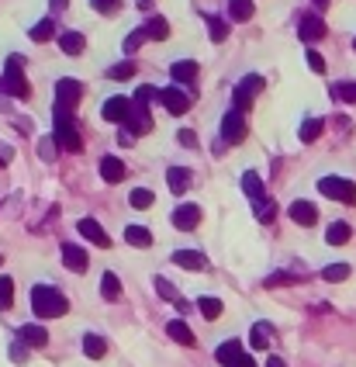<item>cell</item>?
<instances>
[{"instance_id":"obj_9","label":"cell","mask_w":356,"mask_h":367,"mask_svg":"<svg viewBox=\"0 0 356 367\" xmlns=\"http://www.w3.org/2000/svg\"><path fill=\"white\" fill-rule=\"evenodd\" d=\"M242 190H246V197L253 201V208H263V204H267V190H263V181H260L256 170H246V174H242Z\"/></svg>"},{"instance_id":"obj_29","label":"cell","mask_w":356,"mask_h":367,"mask_svg":"<svg viewBox=\"0 0 356 367\" xmlns=\"http://www.w3.org/2000/svg\"><path fill=\"white\" fill-rule=\"evenodd\" d=\"M322 128H325L322 118H304V121H301V142H315V139L322 135Z\"/></svg>"},{"instance_id":"obj_43","label":"cell","mask_w":356,"mask_h":367,"mask_svg":"<svg viewBox=\"0 0 356 367\" xmlns=\"http://www.w3.org/2000/svg\"><path fill=\"white\" fill-rule=\"evenodd\" d=\"M142 42H146V35H142V28H139V31H132V35H128V38H125V52H128V56H132V52H135V49H139V45H142Z\"/></svg>"},{"instance_id":"obj_30","label":"cell","mask_w":356,"mask_h":367,"mask_svg":"<svg viewBox=\"0 0 356 367\" xmlns=\"http://www.w3.org/2000/svg\"><path fill=\"white\" fill-rule=\"evenodd\" d=\"M28 35H31V42H49V38L56 35V21H52V17H45V21H38Z\"/></svg>"},{"instance_id":"obj_53","label":"cell","mask_w":356,"mask_h":367,"mask_svg":"<svg viewBox=\"0 0 356 367\" xmlns=\"http://www.w3.org/2000/svg\"><path fill=\"white\" fill-rule=\"evenodd\" d=\"M139 7H142V10H149V7H153V0H139Z\"/></svg>"},{"instance_id":"obj_35","label":"cell","mask_w":356,"mask_h":367,"mask_svg":"<svg viewBox=\"0 0 356 367\" xmlns=\"http://www.w3.org/2000/svg\"><path fill=\"white\" fill-rule=\"evenodd\" d=\"M107 77H111V80H132V77H135V63H132V59H125V63L111 66V70H107Z\"/></svg>"},{"instance_id":"obj_7","label":"cell","mask_w":356,"mask_h":367,"mask_svg":"<svg viewBox=\"0 0 356 367\" xmlns=\"http://www.w3.org/2000/svg\"><path fill=\"white\" fill-rule=\"evenodd\" d=\"M263 91V77H256V73H249L246 80H239V87H235V111H246L249 104H253V97Z\"/></svg>"},{"instance_id":"obj_17","label":"cell","mask_w":356,"mask_h":367,"mask_svg":"<svg viewBox=\"0 0 356 367\" xmlns=\"http://www.w3.org/2000/svg\"><path fill=\"white\" fill-rule=\"evenodd\" d=\"M17 340H21L24 347H45V343H49V333H45L42 326L28 322V326H21V329H17Z\"/></svg>"},{"instance_id":"obj_45","label":"cell","mask_w":356,"mask_h":367,"mask_svg":"<svg viewBox=\"0 0 356 367\" xmlns=\"http://www.w3.org/2000/svg\"><path fill=\"white\" fill-rule=\"evenodd\" d=\"M93 3V10H100V14H114L118 7H121V0H90Z\"/></svg>"},{"instance_id":"obj_5","label":"cell","mask_w":356,"mask_h":367,"mask_svg":"<svg viewBox=\"0 0 356 367\" xmlns=\"http://www.w3.org/2000/svg\"><path fill=\"white\" fill-rule=\"evenodd\" d=\"M52 139H56V142H59V149H66V153H80V149H84V142H80V132H77L73 118H56V132H52Z\"/></svg>"},{"instance_id":"obj_10","label":"cell","mask_w":356,"mask_h":367,"mask_svg":"<svg viewBox=\"0 0 356 367\" xmlns=\"http://www.w3.org/2000/svg\"><path fill=\"white\" fill-rule=\"evenodd\" d=\"M77 229H80V236H87L93 246H104V250L111 246V236L104 232V225H100L97 218H80V222H77Z\"/></svg>"},{"instance_id":"obj_39","label":"cell","mask_w":356,"mask_h":367,"mask_svg":"<svg viewBox=\"0 0 356 367\" xmlns=\"http://www.w3.org/2000/svg\"><path fill=\"white\" fill-rule=\"evenodd\" d=\"M10 301H14V280L0 277V308H10Z\"/></svg>"},{"instance_id":"obj_6","label":"cell","mask_w":356,"mask_h":367,"mask_svg":"<svg viewBox=\"0 0 356 367\" xmlns=\"http://www.w3.org/2000/svg\"><path fill=\"white\" fill-rule=\"evenodd\" d=\"M246 139V118H242V111H229L225 118H222V142H229V146H235V142H242Z\"/></svg>"},{"instance_id":"obj_3","label":"cell","mask_w":356,"mask_h":367,"mask_svg":"<svg viewBox=\"0 0 356 367\" xmlns=\"http://www.w3.org/2000/svg\"><path fill=\"white\" fill-rule=\"evenodd\" d=\"M80 97H84V84L80 80H70V77L59 80L56 84V118H73Z\"/></svg>"},{"instance_id":"obj_8","label":"cell","mask_w":356,"mask_h":367,"mask_svg":"<svg viewBox=\"0 0 356 367\" xmlns=\"http://www.w3.org/2000/svg\"><path fill=\"white\" fill-rule=\"evenodd\" d=\"M100 114H104V121H114V125H121V121L132 114V100H128L125 93H118V97H107V100H104V107H100Z\"/></svg>"},{"instance_id":"obj_33","label":"cell","mask_w":356,"mask_h":367,"mask_svg":"<svg viewBox=\"0 0 356 367\" xmlns=\"http://www.w3.org/2000/svg\"><path fill=\"white\" fill-rule=\"evenodd\" d=\"M197 308H201V315H204L208 322H215V319L222 315V301H218V298H197Z\"/></svg>"},{"instance_id":"obj_56","label":"cell","mask_w":356,"mask_h":367,"mask_svg":"<svg viewBox=\"0 0 356 367\" xmlns=\"http://www.w3.org/2000/svg\"><path fill=\"white\" fill-rule=\"evenodd\" d=\"M0 260H3V257H0Z\"/></svg>"},{"instance_id":"obj_18","label":"cell","mask_w":356,"mask_h":367,"mask_svg":"<svg viewBox=\"0 0 356 367\" xmlns=\"http://www.w3.org/2000/svg\"><path fill=\"white\" fill-rule=\"evenodd\" d=\"M100 177L107 184L125 181V163H121L118 156H104V160H100Z\"/></svg>"},{"instance_id":"obj_21","label":"cell","mask_w":356,"mask_h":367,"mask_svg":"<svg viewBox=\"0 0 356 367\" xmlns=\"http://www.w3.org/2000/svg\"><path fill=\"white\" fill-rule=\"evenodd\" d=\"M125 239H128V246H139V250H149L153 246V232L146 225H128L125 229Z\"/></svg>"},{"instance_id":"obj_4","label":"cell","mask_w":356,"mask_h":367,"mask_svg":"<svg viewBox=\"0 0 356 367\" xmlns=\"http://www.w3.org/2000/svg\"><path fill=\"white\" fill-rule=\"evenodd\" d=\"M318 190L339 204H353L356 201V184L353 181H343V177H322L318 181Z\"/></svg>"},{"instance_id":"obj_32","label":"cell","mask_w":356,"mask_h":367,"mask_svg":"<svg viewBox=\"0 0 356 367\" xmlns=\"http://www.w3.org/2000/svg\"><path fill=\"white\" fill-rule=\"evenodd\" d=\"M100 294H104L107 301H118V298H121V284H118V277L114 274L100 277Z\"/></svg>"},{"instance_id":"obj_34","label":"cell","mask_w":356,"mask_h":367,"mask_svg":"<svg viewBox=\"0 0 356 367\" xmlns=\"http://www.w3.org/2000/svg\"><path fill=\"white\" fill-rule=\"evenodd\" d=\"M208 35H211V42H225L229 38V24L222 17H208Z\"/></svg>"},{"instance_id":"obj_52","label":"cell","mask_w":356,"mask_h":367,"mask_svg":"<svg viewBox=\"0 0 356 367\" xmlns=\"http://www.w3.org/2000/svg\"><path fill=\"white\" fill-rule=\"evenodd\" d=\"M7 160H10V149H0V167H3Z\"/></svg>"},{"instance_id":"obj_47","label":"cell","mask_w":356,"mask_h":367,"mask_svg":"<svg viewBox=\"0 0 356 367\" xmlns=\"http://www.w3.org/2000/svg\"><path fill=\"white\" fill-rule=\"evenodd\" d=\"M177 139H180V146H187V149H190V146H197V135H194L190 128H183V132H180Z\"/></svg>"},{"instance_id":"obj_41","label":"cell","mask_w":356,"mask_h":367,"mask_svg":"<svg viewBox=\"0 0 356 367\" xmlns=\"http://www.w3.org/2000/svg\"><path fill=\"white\" fill-rule=\"evenodd\" d=\"M308 66H311V73H325V59H322V52H315V49H308Z\"/></svg>"},{"instance_id":"obj_50","label":"cell","mask_w":356,"mask_h":367,"mask_svg":"<svg viewBox=\"0 0 356 367\" xmlns=\"http://www.w3.org/2000/svg\"><path fill=\"white\" fill-rule=\"evenodd\" d=\"M263 367H287V364H284L280 357H270V361H267V364H263Z\"/></svg>"},{"instance_id":"obj_25","label":"cell","mask_w":356,"mask_h":367,"mask_svg":"<svg viewBox=\"0 0 356 367\" xmlns=\"http://www.w3.org/2000/svg\"><path fill=\"white\" fill-rule=\"evenodd\" d=\"M270 340H273V326H270V322H256V326L249 329V343H253L256 350H267Z\"/></svg>"},{"instance_id":"obj_37","label":"cell","mask_w":356,"mask_h":367,"mask_svg":"<svg viewBox=\"0 0 356 367\" xmlns=\"http://www.w3.org/2000/svg\"><path fill=\"white\" fill-rule=\"evenodd\" d=\"M332 93H336L339 100H350V104H356V80H343V84H336V87H332Z\"/></svg>"},{"instance_id":"obj_11","label":"cell","mask_w":356,"mask_h":367,"mask_svg":"<svg viewBox=\"0 0 356 367\" xmlns=\"http://www.w3.org/2000/svg\"><path fill=\"white\" fill-rule=\"evenodd\" d=\"M297 35H301L304 42H318V38H325V21H322L318 14H304L301 24H297Z\"/></svg>"},{"instance_id":"obj_40","label":"cell","mask_w":356,"mask_h":367,"mask_svg":"<svg viewBox=\"0 0 356 367\" xmlns=\"http://www.w3.org/2000/svg\"><path fill=\"white\" fill-rule=\"evenodd\" d=\"M153 97H156V87H139V91H135V100H132V107H146Z\"/></svg>"},{"instance_id":"obj_1","label":"cell","mask_w":356,"mask_h":367,"mask_svg":"<svg viewBox=\"0 0 356 367\" xmlns=\"http://www.w3.org/2000/svg\"><path fill=\"white\" fill-rule=\"evenodd\" d=\"M31 308H35L38 319H59V315H66L70 301H66L56 287L38 284V287H31Z\"/></svg>"},{"instance_id":"obj_27","label":"cell","mask_w":356,"mask_h":367,"mask_svg":"<svg viewBox=\"0 0 356 367\" xmlns=\"http://www.w3.org/2000/svg\"><path fill=\"white\" fill-rule=\"evenodd\" d=\"M167 184H170L173 194H183V190L190 187V174H187L183 167H170V170H167Z\"/></svg>"},{"instance_id":"obj_24","label":"cell","mask_w":356,"mask_h":367,"mask_svg":"<svg viewBox=\"0 0 356 367\" xmlns=\"http://www.w3.org/2000/svg\"><path fill=\"white\" fill-rule=\"evenodd\" d=\"M167 333L173 336V343H180V347H194V333H190V326H187L183 319H173V322L167 326Z\"/></svg>"},{"instance_id":"obj_31","label":"cell","mask_w":356,"mask_h":367,"mask_svg":"<svg viewBox=\"0 0 356 367\" xmlns=\"http://www.w3.org/2000/svg\"><path fill=\"white\" fill-rule=\"evenodd\" d=\"M229 14H232V21H249L253 17V0H229Z\"/></svg>"},{"instance_id":"obj_20","label":"cell","mask_w":356,"mask_h":367,"mask_svg":"<svg viewBox=\"0 0 356 367\" xmlns=\"http://www.w3.org/2000/svg\"><path fill=\"white\" fill-rule=\"evenodd\" d=\"M59 49H63L66 56H80V52L87 49V38H84L80 31H63V35H59Z\"/></svg>"},{"instance_id":"obj_38","label":"cell","mask_w":356,"mask_h":367,"mask_svg":"<svg viewBox=\"0 0 356 367\" xmlns=\"http://www.w3.org/2000/svg\"><path fill=\"white\" fill-rule=\"evenodd\" d=\"M350 277V264H332L322 271V280H346Z\"/></svg>"},{"instance_id":"obj_44","label":"cell","mask_w":356,"mask_h":367,"mask_svg":"<svg viewBox=\"0 0 356 367\" xmlns=\"http://www.w3.org/2000/svg\"><path fill=\"white\" fill-rule=\"evenodd\" d=\"M38 156L42 160H56V139H42L38 142Z\"/></svg>"},{"instance_id":"obj_51","label":"cell","mask_w":356,"mask_h":367,"mask_svg":"<svg viewBox=\"0 0 356 367\" xmlns=\"http://www.w3.org/2000/svg\"><path fill=\"white\" fill-rule=\"evenodd\" d=\"M66 3L70 0H52V10H66Z\"/></svg>"},{"instance_id":"obj_23","label":"cell","mask_w":356,"mask_h":367,"mask_svg":"<svg viewBox=\"0 0 356 367\" xmlns=\"http://www.w3.org/2000/svg\"><path fill=\"white\" fill-rule=\"evenodd\" d=\"M170 77H173L177 84H194V80H197V63H190V59L173 63V66H170Z\"/></svg>"},{"instance_id":"obj_15","label":"cell","mask_w":356,"mask_h":367,"mask_svg":"<svg viewBox=\"0 0 356 367\" xmlns=\"http://www.w3.org/2000/svg\"><path fill=\"white\" fill-rule=\"evenodd\" d=\"M173 225L183 229V232L197 229V225H201V208H197V204H180L177 211H173Z\"/></svg>"},{"instance_id":"obj_54","label":"cell","mask_w":356,"mask_h":367,"mask_svg":"<svg viewBox=\"0 0 356 367\" xmlns=\"http://www.w3.org/2000/svg\"><path fill=\"white\" fill-rule=\"evenodd\" d=\"M325 3H329V0H315V7H325Z\"/></svg>"},{"instance_id":"obj_49","label":"cell","mask_w":356,"mask_h":367,"mask_svg":"<svg viewBox=\"0 0 356 367\" xmlns=\"http://www.w3.org/2000/svg\"><path fill=\"white\" fill-rule=\"evenodd\" d=\"M235 367H256V361H253V357H249V354H242V357H239V361H235Z\"/></svg>"},{"instance_id":"obj_28","label":"cell","mask_w":356,"mask_h":367,"mask_svg":"<svg viewBox=\"0 0 356 367\" xmlns=\"http://www.w3.org/2000/svg\"><path fill=\"white\" fill-rule=\"evenodd\" d=\"M104 350H107L104 336H97V333H87V336H84V354H87L90 361H100V357H104Z\"/></svg>"},{"instance_id":"obj_46","label":"cell","mask_w":356,"mask_h":367,"mask_svg":"<svg viewBox=\"0 0 356 367\" xmlns=\"http://www.w3.org/2000/svg\"><path fill=\"white\" fill-rule=\"evenodd\" d=\"M10 357H14V361H17V364H24V357H28V347H24V343H21V340H17V343H14V347H10Z\"/></svg>"},{"instance_id":"obj_13","label":"cell","mask_w":356,"mask_h":367,"mask_svg":"<svg viewBox=\"0 0 356 367\" xmlns=\"http://www.w3.org/2000/svg\"><path fill=\"white\" fill-rule=\"evenodd\" d=\"M156 97H160V104L170 114H183L187 111V93L180 91V87H163V91H156Z\"/></svg>"},{"instance_id":"obj_14","label":"cell","mask_w":356,"mask_h":367,"mask_svg":"<svg viewBox=\"0 0 356 367\" xmlns=\"http://www.w3.org/2000/svg\"><path fill=\"white\" fill-rule=\"evenodd\" d=\"M63 264H66V271H73V274H84L87 271V253H84V246H73V243H66L63 246Z\"/></svg>"},{"instance_id":"obj_2","label":"cell","mask_w":356,"mask_h":367,"mask_svg":"<svg viewBox=\"0 0 356 367\" xmlns=\"http://www.w3.org/2000/svg\"><path fill=\"white\" fill-rule=\"evenodd\" d=\"M0 91L17 97V100H24V97L31 93L28 91V80H24V59H21V56H10V59H7L3 77H0Z\"/></svg>"},{"instance_id":"obj_12","label":"cell","mask_w":356,"mask_h":367,"mask_svg":"<svg viewBox=\"0 0 356 367\" xmlns=\"http://www.w3.org/2000/svg\"><path fill=\"white\" fill-rule=\"evenodd\" d=\"M287 215H291V222H297V225H315L318 222V208L311 204V201H294L291 208H287Z\"/></svg>"},{"instance_id":"obj_36","label":"cell","mask_w":356,"mask_h":367,"mask_svg":"<svg viewBox=\"0 0 356 367\" xmlns=\"http://www.w3.org/2000/svg\"><path fill=\"white\" fill-rule=\"evenodd\" d=\"M128 201H132V208H149V204H153V190H149V187H135V190L128 194Z\"/></svg>"},{"instance_id":"obj_55","label":"cell","mask_w":356,"mask_h":367,"mask_svg":"<svg viewBox=\"0 0 356 367\" xmlns=\"http://www.w3.org/2000/svg\"><path fill=\"white\" fill-rule=\"evenodd\" d=\"M353 49H356V38H353Z\"/></svg>"},{"instance_id":"obj_42","label":"cell","mask_w":356,"mask_h":367,"mask_svg":"<svg viewBox=\"0 0 356 367\" xmlns=\"http://www.w3.org/2000/svg\"><path fill=\"white\" fill-rule=\"evenodd\" d=\"M156 291L163 294V298H170V301H177V287L167 280V277H156Z\"/></svg>"},{"instance_id":"obj_48","label":"cell","mask_w":356,"mask_h":367,"mask_svg":"<svg viewBox=\"0 0 356 367\" xmlns=\"http://www.w3.org/2000/svg\"><path fill=\"white\" fill-rule=\"evenodd\" d=\"M118 142H121V146H132V142H135V135H132V132L121 125V132H118Z\"/></svg>"},{"instance_id":"obj_26","label":"cell","mask_w":356,"mask_h":367,"mask_svg":"<svg viewBox=\"0 0 356 367\" xmlns=\"http://www.w3.org/2000/svg\"><path fill=\"white\" fill-rule=\"evenodd\" d=\"M142 35H146V38H160V42H163V38L170 35V21H167V17H149V21L142 24Z\"/></svg>"},{"instance_id":"obj_16","label":"cell","mask_w":356,"mask_h":367,"mask_svg":"<svg viewBox=\"0 0 356 367\" xmlns=\"http://www.w3.org/2000/svg\"><path fill=\"white\" fill-rule=\"evenodd\" d=\"M173 264L183 271H208V257L197 253V250H177L173 253Z\"/></svg>"},{"instance_id":"obj_19","label":"cell","mask_w":356,"mask_h":367,"mask_svg":"<svg viewBox=\"0 0 356 367\" xmlns=\"http://www.w3.org/2000/svg\"><path fill=\"white\" fill-rule=\"evenodd\" d=\"M239 357H242V343H239V340H229V343H222V347L215 350V361L225 367H235Z\"/></svg>"},{"instance_id":"obj_22","label":"cell","mask_w":356,"mask_h":367,"mask_svg":"<svg viewBox=\"0 0 356 367\" xmlns=\"http://www.w3.org/2000/svg\"><path fill=\"white\" fill-rule=\"evenodd\" d=\"M350 236H353V229H350L346 222H332V225L325 229V243H329V246H343V243H350Z\"/></svg>"}]
</instances>
